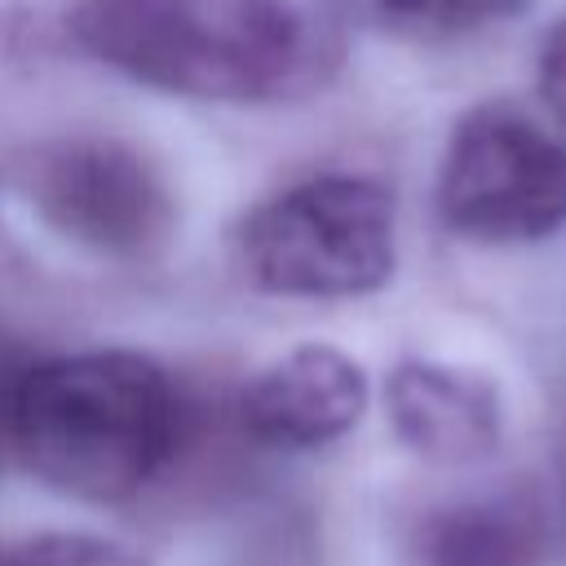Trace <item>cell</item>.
<instances>
[{
  "mask_svg": "<svg viewBox=\"0 0 566 566\" xmlns=\"http://www.w3.org/2000/svg\"><path fill=\"white\" fill-rule=\"evenodd\" d=\"M13 380H18V363H4V358H0V451L9 447V438H4V420H9V394H13Z\"/></svg>",
  "mask_w": 566,
  "mask_h": 566,
  "instance_id": "obj_12",
  "label": "cell"
},
{
  "mask_svg": "<svg viewBox=\"0 0 566 566\" xmlns=\"http://www.w3.org/2000/svg\"><path fill=\"white\" fill-rule=\"evenodd\" d=\"M4 438L53 491L111 504L150 486L181 442V394L137 349H80L22 363Z\"/></svg>",
  "mask_w": 566,
  "mask_h": 566,
  "instance_id": "obj_2",
  "label": "cell"
},
{
  "mask_svg": "<svg viewBox=\"0 0 566 566\" xmlns=\"http://www.w3.org/2000/svg\"><path fill=\"white\" fill-rule=\"evenodd\" d=\"M243 429L279 451H314L345 438L367 411V376L336 345H296L243 389Z\"/></svg>",
  "mask_w": 566,
  "mask_h": 566,
  "instance_id": "obj_6",
  "label": "cell"
},
{
  "mask_svg": "<svg viewBox=\"0 0 566 566\" xmlns=\"http://www.w3.org/2000/svg\"><path fill=\"white\" fill-rule=\"evenodd\" d=\"M385 407L402 447L433 464H473L495 451L504 429L495 380L429 358H411L389 371Z\"/></svg>",
  "mask_w": 566,
  "mask_h": 566,
  "instance_id": "obj_7",
  "label": "cell"
},
{
  "mask_svg": "<svg viewBox=\"0 0 566 566\" xmlns=\"http://www.w3.org/2000/svg\"><path fill=\"white\" fill-rule=\"evenodd\" d=\"M252 287L292 301L380 292L398 265L394 195L363 172H318L261 199L234 230Z\"/></svg>",
  "mask_w": 566,
  "mask_h": 566,
  "instance_id": "obj_3",
  "label": "cell"
},
{
  "mask_svg": "<svg viewBox=\"0 0 566 566\" xmlns=\"http://www.w3.org/2000/svg\"><path fill=\"white\" fill-rule=\"evenodd\" d=\"M535 71H539V97H544L548 115L566 128V18L553 22V31L544 35Z\"/></svg>",
  "mask_w": 566,
  "mask_h": 566,
  "instance_id": "obj_11",
  "label": "cell"
},
{
  "mask_svg": "<svg viewBox=\"0 0 566 566\" xmlns=\"http://www.w3.org/2000/svg\"><path fill=\"white\" fill-rule=\"evenodd\" d=\"M327 4L358 27L407 35V40L473 35L522 9V0H327Z\"/></svg>",
  "mask_w": 566,
  "mask_h": 566,
  "instance_id": "obj_9",
  "label": "cell"
},
{
  "mask_svg": "<svg viewBox=\"0 0 566 566\" xmlns=\"http://www.w3.org/2000/svg\"><path fill=\"white\" fill-rule=\"evenodd\" d=\"M22 208L75 252L150 261L177 230V199L155 159L119 137L71 133L27 146L9 168Z\"/></svg>",
  "mask_w": 566,
  "mask_h": 566,
  "instance_id": "obj_4",
  "label": "cell"
},
{
  "mask_svg": "<svg viewBox=\"0 0 566 566\" xmlns=\"http://www.w3.org/2000/svg\"><path fill=\"white\" fill-rule=\"evenodd\" d=\"M66 35L142 88L226 106L301 102L340 66L336 31L301 0H80Z\"/></svg>",
  "mask_w": 566,
  "mask_h": 566,
  "instance_id": "obj_1",
  "label": "cell"
},
{
  "mask_svg": "<svg viewBox=\"0 0 566 566\" xmlns=\"http://www.w3.org/2000/svg\"><path fill=\"white\" fill-rule=\"evenodd\" d=\"M438 217L473 243H535L566 226V146L531 115L464 111L438 164Z\"/></svg>",
  "mask_w": 566,
  "mask_h": 566,
  "instance_id": "obj_5",
  "label": "cell"
},
{
  "mask_svg": "<svg viewBox=\"0 0 566 566\" xmlns=\"http://www.w3.org/2000/svg\"><path fill=\"white\" fill-rule=\"evenodd\" d=\"M0 566H133L119 544L93 535H35L0 548Z\"/></svg>",
  "mask_w": 566,
  "mask_h": 566,
  "instance_id": "obj_10",
  "label": "cell"
},
{
  "mask_svg": "<svg viewBox=\"0 0 566 566\" xmlns=\"http://www.w3.org/2000/svg\"><path fill=\"white\" fill-rule=\"evenodd\" d=\"M416 566H544L548 531L526 495H482L433 509L411 535Z\"/></svg>",
  "mask_w": 566,
  "mask_h": 566,
  "instance_id": "obj_8",
  "label": "cell"
}]
</instances>
